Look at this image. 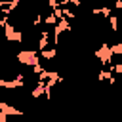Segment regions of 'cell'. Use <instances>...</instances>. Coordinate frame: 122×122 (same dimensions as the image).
Listing matches in <instances>:
<instances>
[{
	"instance_id": "12",
	"label": "cell",
	"mask_w": 122,
	"mask_h": 122,
	"mask_svg": "<svg viewBox=\"0 0 122 122\" xmlns=\"http://www.w3.org/2000/svg\"><path fill=\"white\" fill-rule=\"evenodd\" d=\"M17 2H21V0H17Z\"/></svg>"
},
{
	"instance_id": "9",
	"label": "cell",
	"mask_w": 122,
	"mask_h": 122,
	"mask_svg": "<svg viewBox=\"0 0 122 122\" xmlns=\"http://www.w3.org/2000/svg\"><path fill=\"white\" fill-rule=\"evenodd\" d=\"M109 25H111V30H118V15H111Z\"/></svg>"
},
{
	"instance_id": "6",
	"label": "cell",
	"mask_w": 122,
	"mask_h": 122,
	"mask_svg": "<svg viewBox=\"0 0 122 122\" xmlns=\"http://www.w3.org/2000/svg\"><path fill=\"white\" fill-rule=\"evenodd\" d=\"M55 55H57V48H55V46L46 48V50H42V51H40V57H42V59H46V61L55 59Z\"/></svg>"
},
{
	"instance_id": "11",
	"label": "cell",
	"mask_w": 122,
	"mask_h": 122,
	"mask_svg": "<svg viewBox=\"0 0 122 122\" xmlns=\"http://www.w3.org/2000/svg\"><path fill=\"white\" fill-rule=\"evenodd\" d=\"M48 8L53 11L55 8H59V0H48Z\"/></svg>"
},
{
	"instance_id": "5",
	"label": "cell",
	"mask_w": 122,
	"mask_h": 122,
	"mask_svg": "<svg viewBox=\"0 0 122 122\" xmlns=\"http://www.w3.org/2000/svg\"><path fill=\"white\" fill-rule=\"evenodd\" d=\"M50 46V30H40V34H38V44H36V48H38V51H42V50H46Z\"/></svg>"
},
{
	"instance_id": "3",
	"label": "cell",
	"mask_w": 122,
	"mask_h": 122,
	"mask_svg": "<svg viewBox=\"0 0 122 122\" xmlns=\"http://www.w3.org/2000/svg\"><path fill=\"white\" fill-rule=\"evenodd\" d=\"M4 36L8 42H17V44L23 42V30L15 29V25H10V23L4 27Z\"/></svg>"
},
{
	"instance_id": "2",
	"label": "cell",
	"mask_w": 122,
	"mask_h": 122,
	"mask_svg": "<svg viewBox=\"0 0 122 122\" xmlns=\"http://www.w3.org/2000/svg\"><path fill=\"white\" fill-rule=\"evenodd\" d=\"M93 55L101 61V65H103V67H107L109 63H112V61H114V55H112V50H111V46H109V44H103L99 50H95V51H93Z\"/></svg>"
},
{
	"instance_id": "8",
	"label": "cell",
	"mask_w": 122,
	"mask_h": 122,
	"mask_svg": "<svg viewBox=\"0 0 122 122\" xmlns=\"http://www.w3.org/2000/svg\"><path fill=\"white\" fill-rule=\"evenodd\" d=\"M57 21H59V19L53 15V11H51V13H48V15L44 17V23H46L48 27H55V25H57Z\"/></svg>"
},
{
	"instance_id": "10",
	"label": "cell",
	"mask_w": 122,
	"mask_h": 122,
	"mask_svg": "<svg viewBox=\"0 0 122 122\" xmlns=\"http://www.w3.org/2000/svg\"><path fill=\"white\" fill-rule=\"evenodd\" d=\"M30 69H32V74H36V76L44 72V67H42L40 63H38V65H34V67H30Z\"/></svg>"
},
{
	"instance_id": "1",
	"label": "cell",
	"mask_w": 122,
	"mask_h": 122,
	"mask_svg": "<svg viewBox=\"0 0 122 122\" xmlns=\"http://www.w3.org/2000/svg\"><path fill=\"white\" fill-rule=\"evenodd\" d=\"M15 59L21 63V65H27V67H34V65H38L40 63V51H36V50H21V51H17V55H15Z\"/></svg>"
},
{
	"instance_id": "7",
	"label": "cell",
	"mask_w": 122,
	"mask_h": 122,
	"mask_svg": "<svg viewBox=\"0 0 122 122\" xmlns=\"http://www.w3.org/2000/svg\"><path fill=\"white\" fill-rule=\"evenodd\" d=\"M112 74H114V72H111L109 69H101V71L97 72V80H99V82H105V80H109Z\"/></svg>"
},
{
	"instance_id": "4",
	"label": "cell",
	"mask_w": 122,
	"mask_h": 122,
	"mask_svg": "<svg viewBox=\"0 0 122 122\" xmlns=\"http://www.w3.org/2000/svg\"><path fill=\"white\" fill-rule=\"evenodd\" d=\"M0 111L6 112L8 116H13V114H15V116H23V114H25L21 109H15V107H11V105L6 103V101H0Z\"/></svg>"
}]
</instances>
